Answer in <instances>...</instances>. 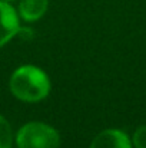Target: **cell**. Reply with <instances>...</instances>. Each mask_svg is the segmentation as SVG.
Masks as SVG:
<instances>
[{
  "mask_svg": "<svg viewBox=\"0 0 146 148\" xmlns=\"http://www.w3.org/2000/svg\"><path fill=\"white\" fill-rule=\"evenodd\" d=\"M10 91L20 101L39 102L49 95L50 81L42 69L30 65L22 66L10 78Z\"/></svg>",
  "mask_w": 146,
  "mask_h": 148,
  "instance_id": "1",
  "label": "cell"
},
{
  "mask_svg": "<svg viewBox=\"0 0 146 148\" xmlns=\"http://www.w3.org/2000/svg\"><path fill=\"white\" fill-rule=\"evenodd\" d=\"M19 148H59V132L43 122H29L23 125L16 137Z\"/></svg>",
  "mask_w": 146,
  "mask_h": 148,
  "instance_id": "2",
  "label": "cell"
},
{
  "mask_svg": "<svg viewBox=\"0 0 146 148\" xmlns=\"http://www.w3.org/2000/svg\"><path fill=\"white\" fill-rule=\"evenodd\" d=\"M19 29V19L14 9L7 1L0 0V48L16 36Z\"/></svg>",
  "mask_w": 146,
  "mask_h": 148,
  "instance_id": "3",
  "label": "cell"
},
{
  "mask_svg": "<svg viewBox=\"0 0 146 148\" xmlns=\"http://www.w3.org/2000/svg\"><path fill=\"white\" fill-rule=\"evenodd\" d=\"M90 148H132V143L120 130H105L95 137Z\"/></svg>",
  "mask_w": 146,
  "mask_h": 148,
  "instance_id": "4",
  "label": "cell"
},
{
  "mask_svg": "<svg viewBox=\"0 0 146 148\" xmlns=\"http://www.w3.org/2000/svg\"><path fill=\"white\" fill-rule=\"evenodd\" d=\"M48 6L49 0H22L19 12L26 22H36L46 13Z\"/></svg>",
  "mask_w": 146,
  "mask_h": 148,
  "instance_id": "5",
  "label": "cell"
},
{
  "mask_svg": "<svg viewBox=\"0 0 146 148\" xmlns=\"http://www.w3.org/2000/svg\"><path fill=\"white\" fill-rule=\"evenodd\" d=\"M12 127L9 121L0 115V148H12Z\"/></svg>",
  "mask_w": 146,
  "mask_h": 148,
  "instance_id": "6",
  "label": "cell"
},
{
  "mask_svg": "<svg viewBox=\"0 0 146 148\" xmlns=\"http://www.w3.org/2000/svg\"><path fill=\"white\" fill-rule=\"evenodd\" d=\"M133 145L136 148H146V125H142L133 134Z\"/></svg>",
  "mask_w": 146,
  "mask_h": 148,
  "instance_id": "7",
  "label": "cell"
},
{
  "mask_svg": "<svg viewBox=\"0 0 146 148\" xmlns=\"http://www.w3.org/2000/svg\"><path fill=\"white\" fill-rule=\"evenodd\" d=\"M17 35H20V36L23 38V39H30V38L33 36L32 30H30V29H27V27H24V29H19Z\"/></svg>",
  "mask_w": 146,
  "mask_h": 148,
  "instance_id": "8",
  "label": "cell"
},
{
  "mask_svg": "<svg viewBox=\"0 0 146 148\" xmlns=\"http://www.w3.org/2000/svg\"><path fill=\"white\" fill-rule=\"evenodd\" d=\"M4 1H10V0H4Z\"/></svg>",
  "mask_w": 146,
  "mask_h": 148,
  "instance_id": "9",
  "label": "cell"
}]
</instances>
